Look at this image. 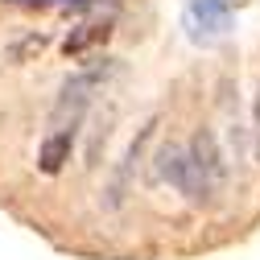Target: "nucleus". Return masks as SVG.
<instances>
[{
    "instance_id": "f257e3e1",
    "label": "nucleus",
    "mask_w": 260,
    "mask_h": 260,
    "mask_svg": "<svg viewBox=\"0 0 260 260\" xmlns=\"http://www.w3.org/2000/svg\"><path fill=\"white\" fill-rule=\"evenodd\" d=\"M157 174L170 186H178L190 203L211 199L219 190V182H223V166H219L211 133H199L190 145H166L161 157H157Z\"/></svg>"
},
{
    "instance_id": "f03ea898",
    "label": "nucleus",
    "mask_w": 260,
    "mask_h": 260,
    "mask_svg": "<svg viewBox=\"0 0 260 260\" xmlns=\"http://www.w3.org/2000/svg\"><path fill=\"white\" fill-rule=\"evenodd\" d=\"M95 83H100V71H87V75H79V79H71L67 87H62V100L54 108L50 133H79V120H83V108L91 100Z\"/></svg>"
},
{
    "instance_id": "7ed1b4c3",
    "label": "nucleus",
    "mask_w": 260,
    "mask_h": 260,
    "mask_svg": "<svg viewBox=\"0 0 260 260\" xmlns=\"http://www.w3.org/2000/svg\"><path fill=\"white\" fill-rule=\"evenodd\" d=\"M186 29L194 42H215L232 29V5L227 0H190L186 5Z\"/></svg>"
},
{
    "instance_id": "20e7f679",
    "label": "nucleus",
    "mask_w": 260,
    "mask_h": 260,
    "mask_svg": "<svg viewBox=\"0 0 260 260\" xmlns=\"http://www.w3.org/2000/svg\"><path fill=\"white\" fill-rule=\"evenodd\" d=\"M71 149H75V133H46V141L38 149V170L42 174H58L71 161Z\"/></svg>"
},
{
    "instance_id": "39448f33",
    "label": "nucleus",
    "mask_w": 260,
    "mask_h": 260,
    "mask_svg": "<svg viewBox=\"0 0 260 260\" xmlns=\"http://www.w3.org/2000/svg\"><path fill=\"white\" fill-rule=\"evenodd\" d=\"M256 145H260V95H256Z\"/></svg>"
}]
</instances>
